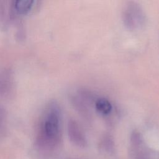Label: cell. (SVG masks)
Instances as JSON below:
<instances>
[{"label":"cell","mask_w":159,"mask_h":159,"mask_svg":"<svg viewBox=\"0 0 159 159\" xmlns=\"http://www.w3.org/2000/svg\"><path fill=\"white\" fill-rule=\"evenodd\" d=\"M61 109L58 103L50 101L42 114L39 124L36 144L41 148L55 145L60 137Z\"/></svg>","instance_id":"1"},{"label":"cell","mask_w":159,"mask_h":159,"mask_svg":"<svg viewBox=\"0 0 159 159\" xmlns=\"http://www.w3.org/2000/svg\"><path fill=\"white\" fill-rule=\"evenodd\" d=\"M122 18L125 26L131 30L142 28L146 22L144 11L135 1L127 2L122 11Z\"/></svg>","instance_id":"2"},{"label":"cell","mask_w":159,"mask_h":159,"mask_svg":"<svg viewBox=\"0 0 159 159\" xmlns=\"http://www.w3.org/2000/svg\"><path fill=\"white\" fill-rule=\"evenodd\" d=\"M67 131L69 139L73 143L81 148L86 146L87 141L85 135L75 120L70 119L68 120Z\"/></svg>","instance_id":"3"},{"label":"cell","mask_w":159,"mask_h":159,"mask_svg":"<svg viewBox=\"0 0 159 159\" xmlns=\"http://www.w3.org/2000/svg\"><path fill=\"white\" fill-rule=\"evenodd\" d=\"M12 87V77L9 70L0 67V96L7 94Z\"/></svg>","instance_id":"4"},{"label":"cell","mask_w":159,"mask_h":159,"mask_svg":"<svg viewBox=\"0 0 159 159\" xmlns=\"http://www.w3.org/2000/svg\"><path fill=\"white\" fill-rule=\"evenodd\" d=\"M35 1L34 0H16L11 2L14 13L25 14L32 8Z\"/></svg>","instance_id":"5"},{"label":"cell","mask_w":159,"mask_h":159,"mask_svg":"<svg viewBox=\"0 0 159 159\" xmlns=\"http://www.w3.org/2000/svg\"><path fill=\"white\" fill-rule=\"evenodd\" d=\"M96 110L102 114H108L112 110L111 103L106 98L98 99L95 104Z\"/></svg>","instance_id":"6"},{"label":"cell","mask_w":159,"mask_h":159,"mask_svg":"<svg viewBox=\"0 0 159 159\" xmlns=\"http://www.w3.org/2000/svg\"><path fill=\"white\" fill-rule=\"evenodd\" d=\"M7 113L6 109L0 105V137H4L7 132Z\"/></svg>","instance_id":"7"},{"label":"cell","mask_w":159,"mask_h":159,"mask_svg":"<svg viewBox=\"0 0 159 159\" xmlns=\"http://www.w3.org/2000/svg\"><path fill=\"white\" fill-rule=\"evenodd\" d=\"M135 159H150L148 157H147L146 155H145L143 153H135Z\"/></svg>","instance_id":"8"}]
</instances>
